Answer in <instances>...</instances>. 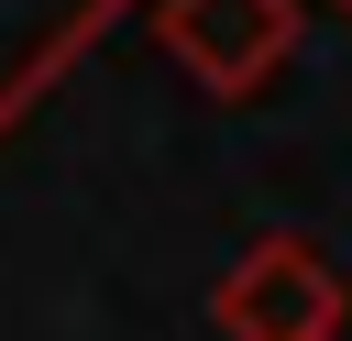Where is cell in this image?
I'll return each instance as SVG.
<instances>
[{
	"mask_svg": "<svg viewBox=\"0 0 352 341\" xmlns=\"http://www.w3.org/2000/svg\"><path fill=\"white\" fill-rule=\"evenodd\" d=\"M319 341H341V330H319Z\"/></svg>",
	"mask_w": 352,
	"mask_h": 341,
	"instance_id": "cell-3",
	"label": "cell"
},
{
	"mask_svg": "<svg viewBox=\"0 0 352 341\" xmlns=\"http://www.w3.org/2000/svg\"><path fill=\"white\" fill-rule=\"evenodd\" d=\"M341 11H352V0H341Z\"/></svg>",
	"mask_w": 352,
	"mask_h": 341,
	"instance_id": "cell-4",
	"label": "cell"
},
{
	"mask_svg": "<svg viewBox=\"0 0 352 341\" xmlns=\"http://www.w3.org/2000/svg\"><path fill=\"white\" fill-rule=\"evenodd\" d=\"M209 319H220L231 341H319V330H341V275H330L319 242L264 231V242H242V253L220 264Z\"/></svg>",
	"mask_w": 352,
	"mask_h": 341,
	"instance_id": "cell-1",
	"label": "cell"
},
{
	"mask_svg": "<svg viewBox=\"0 0 352 341\" xmlns=\"http://www.w3.org/2000/svg\"><path fill=\"white\" fill-rule=\"evenodd\" d=\"M154 44L176 55L187 88L253 99V88L297 55V0H154Z\"/></svg>",
	"mask_w": 352,
	"mask_h": 341,
	"instance_id": "cell-2",
	"label": "cell"
}]
</instances>
